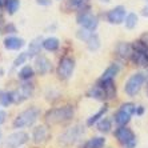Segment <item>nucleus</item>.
Instances as JSON below:
<instances>
[{
    "mask_svg": "<svg viewBox=\"0 0 148 148\" xmlns=\"http://www.w3.org/2000/svg\"><path fill=\"white\" fill-rule=\"evenodd\" d=\"M73 116V108L66 106V107L53 108L45 114V121L48 124H62L71 120Z\"/></svg>",
    "mask_w": 148,
    "mask_h": 148,
    "instance_id": "obj_1",
    "label": "nucleus"
},
{
    "mask_svg": "<svg viewBox=\"0 0 148 148\" xmlns=\"http://www.w3.org/2000/svg\"><path fill=\"white\" fill-rule=\"evenodd\" d=\"M40 111L38 108H28V110L23 111L16 116V119L14 120V127L15 128H23L32 125L35 121L38 120Z\"/></svg>",
    "mask_w": 148,
    "mask_h": 148,
    "instance_id": "obj_2",
    "label": "nucleus"
},
{
    "mask_svg": "<svg viewBox=\"0 0 148 148\" xmlns=\"http://www.w3.org/2000/svg\"><path fill=\"white\" fill-rule=\"evenodd\" d=\"M144 82H145L144 73H141V72L134 73V75L127 80V83H125L124 91H125V93H127L128 96H136V95L140 92Z\"/></svg>",
    "mask_w": 148,
    "mask_h": 148,
    "instance_id": "obj_3",
    "label": "nucleus"
},
{
    "mask_svg": "<svg viewBox=\"0 0 148 148\" xmlns=\"http://www.w3.org/2000/svg\"><path fill=\"white\" fill-rule=\"evenodd\" d=\"M115 136H116L117 141L120 143L121 145H124L125 148H135L136 147V136L135 134L127 128L125 125L124 127H119L115 131Z\"/></svg>",
    "mask_w": 148,
    "mask_h": 148,
    "instance_id": "obj_4",
    "label": "nucleus"
},
{
    "mask_svg": "<svg viewBox=\"0 0 148 148\" xmlns=\"http://www.w3.org/2000/svg\"><path fill=\"white\" fill-rule=\"evenodd\" d=\"M75 69V60L69 56H64L58 66V76L62 80H68Z\"/></svg>",
    "mask_w": 148,
    "mask_h": 148,
    "instance_id": "obj_5",
    "label": "nucleus"
},
{
    "mask_svg": "<svg viewBox=\"0 0 148 148\" xmlns=\"http://www.w3.org/2000/svg\"><path fill=\"white\" fill-rule=\"evenodd\" d=\"M77 23L82 25L83 28H87L90 31H95L97 28V24H99V20L95 15H92L90 12V10L86 11H80L79 15H77Z\"/></svg>",
    "mask_w": 148,
    "mask_h": 148,
    "instance_id": "obj_6",
    "label": "nucleus"
},
{
    "mask_svg": "<svg viewBox=\"0 0 148 148\" xmlns=\"http://www.w3.org/2000/svg\"><path fill=\"white\" fill-rule=\"evenodd\" d=\"M83 134H84V130H83L82 125H75V127L67 130V131L60 136V140L59 141L64 145L73 144V143H76V141L79 140Z\"/></svg>",
    "mask_w": 148,
    "mask_h": 148,
    "instance_id": "obj_7",
    "label": "nucleus"
},
{
    "mask_svg": "<svg viewBox=\"0 0 148 148\" xmlns=\"http://www.w3.org/2000/svg\"><path fill=\"white\" fill-rule=\"evenodd\" d=\"M34 93V86L32 84H21L16 91L12 92V97H14V103L19 104L23 103L24 100L29 99Z\"/></svg>",
    "mask_w": 148,
    "mask_h": 148,
    "instance_id": "obj_8",
    "label": "nucleus"
},
{
    "mask_svg": "<svg viewBox=\"0 0 148 148\" xmlns=\"http://www.w3.org/2000/svg\"><path fill=\"white\" fill-rule=\"evenodd\" d=\"M28 139H29V136H28V134H25V132H15V134L10 135L7 138V140H5V147L7 148H19L21 147L23 144H25L28 141Z\"/></svg>",
    "mask_w": 148,
    "mask_h": 148,
    "instance_id": "obj_9",
    "label": "nucleus"
},
{
    "mask_svg": "<svg viewBox=\"0 0 148 148\" xmlns=\"http://www.w3.org/2000/svg\"><path fill=\"white\" fill-rule=\"evenodd\" d=\"M107 19L111 24H120L123 23L125 19V8L123 5H117V7L112 8L111 11H108Z\"/></svg>",
    "mask_w": 148,
    "mask_h": 148,
    "instance_id": "obj_10",
    "label": "nucleus"
},
{
    "mask_svg": "<svg viewBox=\"0 0 148 148\" xmlns=\"http://www.w3.org/2000/svg\"><path fill=\"white\" fill-rule=\"evenodd\" d=\"M35 68L40 75H45V73L51 72L52 69V64L48 59L43 55H39L36 58V62H35Z\"/></svg>",
    "mask_w": 148,
    "mask_h": 148,
    "instance_id": "obj_11",
    "label": "nucleus"
},
{
    "mask_svg": "<svg viewBox=\"0 0 148 148\" xmlns=\"http://www.w3.org/2000/svg\"><path fill=\"white\" fill-rule=\"evenodd\" d=\"M49 130L45 125H39L34 130V135H32V138H34V141L36 144H41V143H44L49 139Z\"/></svg>",
    "mask_w": 148,
    "mask_h": 148,
    "instance_id": "obj_12",
    "label": "nucleus"
},
{
    "mask_svg": "<svg viewBox=\"0 0 148 148\" xmlns=\"http://www.w3.org/2000/svg\"><path fill=\"white\" fill-rule=\"evenodd\" d=\"M116 52L117 56H120L121 59H130L132 56V52H134V47L128 43H124V41H120L119 44L116 45Z\"/></svg>",
    "mask_w": 148,
    "mask_h": 148,
    "instance_id": "obj_13",
    "label": "nucleus"
},
{
    "mask_svg": "<svg viewBox=\"0 0 148 148\" xmlns=\"http://www.w3.org/2000/svg\"><path fill=\"white\" fill-rule=\"evenodd\" d=\"M99 83L103 87L107 99H114L116 96V86H115L114 80H99Z\"/></svg>",
    "mask_w": 148,
    "mask_h": 148,
    "instance_id": "obj_14",
    "label": "nucleus"
},
{
    "mask_svg": "<svg viewBox=\"0 0 148 148\" xmlns=\"http://www.w3.org/2000/svg\"><path fill=\"white\" fill-rule=\"evenodd\" d=\"M43 47V40L40 38H36L35 40H32L29 43V48H28V58H35L36 55L40 53V48Z\"/></svg>",
    "mask_w": 148,
    "mask_h": 148,
    "instance_id": "obj_15",
    "label": "nucleus"
},
{
    "mask_svg": "<svg viewBox=\"0 0 148 148\" xmlns=\"http://www.w3.org/2000/svg\"><path fill=\"white\" fill-rule=\"evenodd\" d=\"M23 45H24V40L19 38H14V36L7 38L4 40V47L7 49H20Z\"/></svg>",
    "mask_w": 148,
    "mask_h": 148,
    "instance_id": "obj_16",
    "label": "nucleus"
},
{
    "mask_svg": "<svg viewBox=\"0 0 148 148\" xmlns=\"http://www.w3.org/2000/svg\"><path fill=\"white\" fill-rule=\"evenodd\" d=\"M68 7L79 12L90 10V0H68Z\"/></svg>",
    "mask_w": 148,
    "mask_h": 148,
    "instance_id": "obj_17",
    "label": "nucleus"
},
{
    "mask_svg": "<svg viewBox=\"0 0 148 148\" xmlns=\"http://www.w3.org/2000/svg\"><path fill=\"white\" fill-rule=\"evenodd\" d=\"M88 96L93 97V99H96V100L107 99V97H106V92H104L103 87H101V84H100V83H97L96 86H93L92 88L88 91Z\"/></svg>",
    "mask_w": 148,
    "mask_h": 148,
    "instance_id": "obj_18",
    "label": "nucleus"
},
{
    "mask_svg": "<svg viewBox=\"0 0 148 148\" xmlns=\"http://www.w3.org/2000/svg\"><path fill=\"white\" fill-rule=\"evenodd\" d=\"M119 71H120V67L117 66V64H111V66L104 71V73H103V76L100 77V80H114L115 76L119 73Z\"/></svg>",
    "mask_w": 148,
    "mask_h": 148,
    "instance_id": "obj_19",
    "label": "nucleus"
},
{
    "mask_svg": "<svg viewBox=\"0 0 148 148\" xmlns=\"http://www.w3.org/2000/svg\"><path fill=\"white\" fill-rule=\"evenodd\" d=\"M130 119H131V115L127 114V112H124L123 110H119L115 114V121H116L120 127H124L125 124L130 123Z\"/></svg>",
    "mask_w": 148,
    "mask_h": 148,
    "instance_id": "obj_20",
    "label": "nucleus"
},
{
    "mask_svg": "<svg viewBox=\"0 0 148 148\" xmlns=\"http://www.w3.org/2000/svg\"><path fill=\"white\" fill-rule=\"evenodd\" d=\"M104 144H106V139L97 136V138L90 139V140L84 144V148H103Z\"/></svg>",
    "mask_w": 148,
    "mask_h": 148,
    "instance_id": "obj_21",
    "label": "nucleus"
},
{
    "mask_svg": "<svg viewBox=\"0 0 148 148\" xmlns=\"http://www.w3.org/2000/svg\"><path fill=\"white\" fill-rule=\"evenodd\" d=\"M59 39L56 38H47L45 40H43V48H45L47 51H56L59 48Z\"/></svg>",
    "mask_w": 148,
    "mask_h": 148,
    "instance_id": "obj_22",
    "label": "nucleus"
},
{
    "mask_svg": "<svg viewBox=\"0 0 148 148\" xmlns=\"http://www.w3.org/2000/svg\"><path fill=\"white\" fill-rule=\"evenodd\" d=\"M12 103H14L12 92H7V91L0 90V104H1L3 107H8V106Z\"/></svg>",
    "mask_w": 148,
    "mask_h": 148,
    "instance_id": "obj_23",
    "label": "nucleus"
},
{
    "mask_svg": "<svg viewBox=\"0 0 148 148\" xmlns=\"http://www.w3.org/2000/svg\"><path fill=\"white\" fill-rule=\"evenodd\" d=\"M107 111H108V108L106 107V106H104V107L101 108V110L97 111L96 114L92 115V116H91L90 119L87 120V125H90V127H91V125H93V124L96 123V121H99V120H100V117H103V116H104V114H106Z\"/></svg>",
    "mask_w": 148,
    "mask_h": 148,
    "instance_id": "obj_24",
    "label": "nucleus"
},
{
    "mask_svg": "<svg viewBox=\"0 0 148 148\" xmlns=\"http://www.w3.org/2000/svg\"><path fill=\"white\" fill-rule=\"evenodd\" d=\"M34 76V68L29 66H24L19 72V77L21 80H29Z\"/></svg>",
    "mask_w": 148,
    "mask_h": 148,
    "instance_id": "obj_25",
    "label": "nucleus"
},
{
    "mask_svg": "<svg viewBox=\"0 0 148 148\" xmlns=\"http://www.w3.org/2000/svg\"><path fill=\"white\" fill-rule=\"evenodd\" d=\"M87 45H88V48H90L91 51H96V49L100 47L99 36H97L96 34H92V36L87 40Z\"/></svg>",
    "mask_w": 148,
    "mask_h": 148,
    "instance_id": "obj_26",
    "label": "nucleus"
},
{
    "mask_svg": "<svg viewBox=\"0 0 148 148\" xmlns=\"http://www.w3.org/2000/svg\"><path fill=\"white\" fill-rule=\"evenodd\" d=\"M19 5H20L19 0H7V3H5V8H7L10 15H14L19 10Z\"/></svg>",
    "mask_w": 148,
    "mask_h": 148,
    "instance_id": "obj_27",
    "label": "nucleus"
},
{
    "mask_svg": "<svg viewBox=\"0 0 148 148\" xmlns=\"http://www.w3.org/2000/svg\"><path fill=\"white\" fill-rule=\"evenodd\" d=\"M136 24H138V16L135 14H128L125 16V27L128 29H132L136 27Z\"/></svg>",
    "mask_w": 148,
    "mask_h": 148,
    "instance_id": "obj_28",
    "label": "nucleus"
},
{
    "mask_svg": "<svg viewBox=\"0 0 148 148\" xmlns=\"http://www.w3.org/2000/svg\"><path fill=\"white\" fill-rule=\"evenodd\" d=\"M97 130L103 134H108L111 131V121L108 119H101V120L97 123Z\"/></svg>",
    "mask_w": 148,
    "mask_h": 148,
    "instance_id": "obj_29",
    "label": "nucleus"
},
{
    "mask_svg": "<svg viewBox=\"0 0 148 148\" xmlns=\"http://www.w3.org/2000/svg\"><path fill=\"white\" fill-rule=\"evenodd\" d=\"M92 34H93V31H90V29H87V28H83V29H80V31L77 32V38H79L80 40L87 41L92 36Z\"/></svg>",
    "mask_w": 148,
    "mask_h": 148,
    "instance_id": "obj_30",
    "label": "nucleus"
},
{
    "mask_svg": "<svg viewBox=\"0 0 148 148\" xmlns=\"http://www.w3.org/2000/svg\"><path fill=\"white\" fill-rule=\"evenodd\" d=\"M136 106L135 104H132V103H124L123 106H121V108L120 110H123L124 112H127V114H130L132 116L134 114H136Z\"/></svg>",
    "mask_w": 148,
    "mask_h": 148,
    "instance_id": "obj_31",
    "label": "nucleus"
},
{
    "mask_svg": "<svg viewBox=\"0 0 148 148\" xmlns=\"http://www.w3.org/2000/svg\"><path fill=\"white\" fill-rule=\"evenodd\" d=\"M27 59H28V53H27V52L19 53V56L15 59V62H14V67H19V66H21V64H24V63L27 62Z\"/></svg>",
    "mask_w": 148,
    "mask_h": 148,
    "instance_id": "obj_32",
    "label": "nucleus"
},
{
    "mask_svg": "<svg viewBox=\"0 0 148 148\" xmlns=\"http://www.w3.org/2000/svg\"><path fill=\"white\" fill-rule=\"evenodd\" d=\"M36 3L40 4V5H49L51 0H36Z\"/></svg>",
    "mask_w": 148,
    "mask_h": 148,
    "instance_id": "obj_33",
    "label": "nucleus"
},
{
    "mask_svg": "<svg viewBox=\"0 0 148 148\" xmlns=\"http://www.w3.org/2000/svg\"><path fill=\"white\" fill-rule=\"evenodd\" d=\"M141 15H143V16H148V0H147V4H145L144 7H143V10H141Z\"/></svg>",
    "mask_w": 148,
    "mask_h": 148,
    "instance_id": "obj_34",
    "label": "nucleus"
},
{
    "mask_svg": "<svg viewBox=\"0 0 148 148\" xmlns=\"http://www.w3.org/2000/svg\"><path fill=\"white\" fill-rule=\"evenodd\" d=\"M5 116H7V115H5V112H4V111H0V124L4 123V120H5Z\"/></svg>",
    "mask_w": 148,
    "mask_h": 148,
    "instance_id": "obj_35",
    "label": "nucleus"
},
{
    "mask_svg": "<svg viewBox=\"0 0 148 148\" xmlns=\"http://www.w3.org/2000/svg\"><path fill=\"white\" fill-rule=\"evenodd\" d=\"M143 112H144V108H143V107H138V108H136V115L141 116V115H143Z\"/></svg>",
    "mask_w": 148,
    "mask_h": 148,
    "instance_id": "obj_36",
    "label": "nucleus"
},
{
    "mask_svg": "<svg viewBox=\"0 0 148 148\" xmlns=\"http://www.w3.org/2000/svg\"><path fill=\"white\" fill-rule=\"evenodd\" d=\"M5 3H7V0H0V8L3 7V5H5Z\"/></svg>",
    "mask_w": 148,
    "mask_h": 148,
    "instance_id": "obj_37",
    "label": "nucleus"
},
{
    "mask_svg": "<svg viewBox=\"0 0 148 148\" xmlns=\"http://www.w3.org/2000/svg\"><path fill=\"white\" fill-rule=\"evenodd\" d=\"M147 95H148V83H147Z\"/></svg>",
    "mask_w": 148,
    "mask_h": 148,
    "instance_id": "obj_38",
    "label": "nucleus"
}]
</instances>
